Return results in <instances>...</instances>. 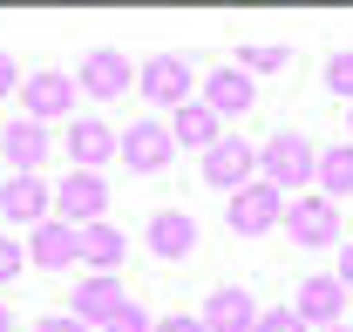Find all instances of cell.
Masks as SVG:
<instances>
[{"label": "cell", "instance_id": "1", "mask_svg": "<svg viewBox=\"0 0 353 332\" xmlns=\"http://www.w3.org/2000/svg\"><path fill=\"white\" fill-rule=\"evenodd\" d=\"M259 176L285 197V190H299V183H312V176H319V149H312L299 129H279V136L259 149Z\"/></svg>", "mask_w": 353, "mask_h": 332}, {"label": "cell", "instance_id": "3", "mask_svg": "<svg viewBox=\"0 0 353 332\" xmlns=\"http://www.w3.org/2000/svg\"><path fill=\"white\" fill-rule=\"evenodd\" d=\"M204 183L224 190V197H238L245 183H259V149H252L245 136H218V143L204 149Z\"/></svg>", "mask_w": 353, "mask_h": 332}, {"label": "cell", "instance_id": "18", "mask_svg": "<svg viewBox=\"0 0 353 332\" xmlns=\"http://www.w3.org/2000/svg\"><path fill=\"white\" fill-rule=\"evenodd\" d=\"M116 143H123V136L109 123H95V116H75V123H68V156H75V169H102L116 156Z\"/></svg>", "mask_w": 353, "mask_h": 332}, {"label": "cell", "instance_id": "33", "mask_svg": "<svg viewBox=\"0 0 353 332\" xmlns=\"http://www.w3.org/2000/svg\"><path fill=\"white\" fill-rule=\"evenodd\" d=\"M0 136H7V123H0Z\"/></svg>", "mask_w": 353, "mask_h": 332}, {"label": "cell", "instance_id": "24", "mask_svg": "<svg viewBox=\"0 0 353 332\" xmlns=\"http://www.w3.org/2000/svg\"><path fill=\"white\" fill-rule=\"evenodd\" d=\"M252 332H306V319L292 312V305H272V312H259V326Z\"/></svg>", "mask_w": 353, "mask_h": 332}, {"label": "cell", "instance_id": "25", "mask_svg": "<svg viewBox=\"0 0 353 332\" xmlns=\"http://www.w3.org/2000/svg\"><path fill=\"white\" fill-rule=\"evenodd\" d=\"M150 326H157V319H150V312H143L136 298H123V312H116V319H109L102 332H150Z\"/></svg>", "mask_w": 353, "mask_h": 332}, {"label": "cell", "instance_id": "34", "mask_svg": "<svg viewBox=\"0 0 353 332\" xmlns=\"http://www.w3.org/2000/svg\"><path fill=\"white\" fill-rule=\"evenodd\" d=\"M347 129H353V123H347Z\"/></svg>", "mask_w": 353, "mask_h": 332}, {"label": "cell", "instance_id": "19", "mask_svg": "<svg viewBox=\"0 0 353 332\" xmlns=\"http://www.w3.org/2000/svg\"><path fill=\"white\" fill-rule=\"evenodd\" d=\"M130 258V238L102 217V224H82V264L88 271H102V278H116V264Z\"/></svg>", "mask_w": 353, "mask_h": 332}, {"label": "cell", "instance_id": "5", "mask_svg": "<svg viewBox=\"0 0 353 332\" xmlns=\"http://www.w3.org/2000/svg\"><path fill=\"white\" fill-rule=\"evenodd\" d=\"M102 210H109V176H95V169H75V176H61L54 183V217L61 224H102Z\"/></svg>", "mask_w": 353, "mask_h": 332}, {"label": "cell", "instance_id": "20", "mask_svg": "<svg viewBox=\"0 0 353 332\" xmlns=\"http://www.w3.org/2000/svg\"><path fill=\"white\" fill-rule=\"evenodd\" d=\"M218 136H224V123L204 109V102H183V109H176V123H170V143H176V149H211Z\"/></svg>", "mask_w": 353, "mask_h": 332}, {"label": "cell", "instance_id": "15", "mask_svg": "<svg viewBox=\"0 0 353 332\" xmlns=\"http://www.w3.org/2000/svg\"><path fill=\"white\" fill-rule=\"evenodd\" d=\"M48 149H54V129H41V123H7V136H0V156L14 163V176H34V169L48 163Z\"/></svg>", "mask_w": 353, "mask_h": 332}, {"label": "cell", "instance_id": "32", "mask_svg": "<svg viewBox=\"0 0 353 332\" xmlns=\"http://www.w3.org/2000/svg\"><path fill=\"white\" fill-rule=\"evenodd\" d=\"M326 332H353V326H347V319H340V326H326Z\"/></svg>", "mask_w": 353, "mask_h": 332}, {"label": "cell", "instance_id": "4", "mask_svg": "<svg viewBox=\"0 0 353 332\" xmlns=\"http://www.w3.org/2000/svg\"><path fill=\"white\" fill-rule=\"evenodd\" d=\"M224 224H231V231H238V238H259V231H279V224H285V197H279V190H272V183H245V190H238V197H224Z\"/></svg>", "mask_w": 353, "mask_h": 332}, {"label": "cell", "instance_id": "29", "mask_svg": "<svg viewBox=\"0 0 353 332\" xmlns=\"http://www.w3.org/2000/svg\"><path fill=\"white\" fill-rule=\"evenodd\" d=\"M21 88V68H14V54H0V95H14Z\"/></svg>", "mask_w": 353, "mask_h": 332}, {"label": "cell", "instance_id": "11", "mask_svg": "<svg viewBox=\"0 0 353 332\" xmlns=\"http://www.w3.org/2000/svg\"><path fill=\"white\" fill-rule=\"evenodd\" d=\"M28 264H41V271H68V264H82V231L61 224V217L34 224V231H28Z\"/></svg>", "mask_w": 353, "mask_h": 332}, {"label": "cell", "instance_id": "10", "mask_svg": "<svg viewBox=\"0 0 353 332\" xmlns=\"http://www.w3.org/2000/svg\"><path fill=\"white\" fill-rule=\"evenodd\" d=\"M0 217L21 224V231H34V224L54 217V190H48L41 176H7V183H0Z\"/></svg>", "mask_w": 353, "mask_h": 332}, {"label": "cell", "instance_id": "17", "mask_svg": "<svg viewBox=\"0 0 353 332\" xmlns=\"http://www.w3.org/2000/svg\"><path fill=\"white\" fill-rule=\"evenodd\" d=\"M150 251H157L163 264L190 258V251H197V217H190V210H157V217H150Z\"/></svg>", "mask_w": 353, "mask_h": 332}, {"label": "cell", "instance_id": "23", "mask_svg": "<svg viewBox=\"0 0 353 332\" xmlns=\"http://www.w3.org/2000/svg\"><path fill=\"white\" fill-rule=\"evenodd\" d=\"M326 95H347V102H353V48L326 61Z\"/></svg>", "mask_w": 353, "mask_h": 332}, {"label": "cell", "instance_id": "13", "mask_svg": "<svg viewBox=\"0 0 353 332\" xmlns=\"http://www.w3.org/2000/svg\"><path fill=\"white\" fill-rule=\"evenodd\" d=\"M116 312H123V285H116V278H102V271H88L82 285H75V298H68V319H82L88 332H102Z\"/></svg>", "mask_w": 353, "mask_h": 332}, {"label": "cell", "instance_id": "2", "mask_svg": "<svg viewBox=\"0 0 353 332\" xmlns=\"http://www.w3.org/2000/svg\"><path fill=\"white\" fill-rule=\"evenodd\" d=\"M75 102H82V88L75 75H61V68H34V75H21V109H28V123H75Z\"/></svg>", "mask_w": 353, "mask_h": 332}, {"label": "cell", "instance_id": "6", "mask_svg": "<svg viewBox=\"0 0 353 332\" xmlns=\"http://www.w3.org/2000/svg\"><path fill=\"white\" fill-rule=\"evenodd\" d=\"M116 156H123V169H136V176L170 169V163H176L170 123H130V129H123V143H116Z\"/></svg>", "mask_w": 353, "mask_h": 332}, {"label": "cell", "instance_id": "27", "mask_svg": "<svg viewBox=\"0 0 353 332\" xmlns=\"http://www.w3.org/2000/svg\"><path fill=\"white\" fill-rule=\"evenodd\" d=\"M150 332H204V319L197 312H170V319H157Z\"/></svg>", "mask_w": 353, "mask_h": 332}, {"label": "cell", "instance_id": "21", "mask_svg": "<svg viewBox=\"0 0 353 332\" xmlns=\"http://www.w3.org/2000/svg\"><path fill=\"white\" fill-rule=\"evenodd\" d=\"M319 197L326 204H340V197H353V143H333V149H319Z\"/></svg>", "mask_w": 353, "mask_h": 332}, {"label": "cell", "instance_id": "30", "mask_svg": "<svg viewBox=\"0 0 353 332\" xmlns=\"http://www.w3.org/2000/svg\"><path fill=\"white\" fill-rule=\"evenodd\" d=\"M333 278H340V285L353 291V245H340V271H333Z\"/></svg>", "mask_w": 353, "mask_h": 332}, {"label": "cell", "instance_id": "31", "mask_svg": "<svg viewBox=\"0 0 353 332\" xmlns=\"http://www.w3.org/2000/svg\"><path fill=\"white\" fill-rule=\"evenodd\" d=\"M0 332H14V312H7V305H0Z\"/></svg>", "mask_w": 353, "mask_h": 332}, {"label": "cell", "instance_id": "16", "mask_svg": "<svg viewBox=\"0 0 353 332\" xmlns=\"http://www.w3.org/2000/svg\"><path fill=\"white\" fill-rule=\"evenodd\" d=\"M252 95H259V82H252V75H245L238 61L204 75V109H211L218 123H224V116H245V109H252Z\"/></svg>", "mask_w": 353, "mask_h": 332}, {"label": "cell", "instance_id": "12", "mask_svg": "<svg viewBox=\"0 0 353 332\" xmlns=\"http://www.w3.org/2000/svg\"><path fill=\"white\" fill-rule=\"evenodd\" d=\"M130 82H136V75H130V61H123L116 48H88V54H82V75H75V88H82V95H95V102H116Z\"/></svg>", "mask_w": 353, "mask_h": 332}, {"label": "cell", "instance_id": "14", "mask_svg": "<svg viewBox=\"0 0 353 332\" xmlns=\"http://www.w3.org/2000/svg\"><path fill=\"white\" fill-rule=\"evenodd\" d=\"M197 319H204V332H252L259 326V298H252L245 285H218L211 298H204Z\"/></svg>", "mask_w": 353, "mask_h": 332}, {"label": "cell", "instance_id": "7", "mask_svg": "<svg viewBox=\"0 0 353 332\" xmlns=\"http://www.w3.org/2000/svg\"><path fill=\"white\" fill-rule=\"evenodd\" d=\"M136 88L157 102V109H183L190 102V88H197V68L183 61V54H157V61H143V75H136Z\"/></svg>", "mask_w": 353, "mask_h": 332}, {"label": "cell", "instance_id": "8", "mask_svg": "<svg viewBox=\"0 0 353 332\" xmlns=\"http://www.w3.org/2000/svg\"><path fill=\"white\" fill-rule=\"evenodd\" d=\"M347 298L353 291L333 278V271H312V278H299V298H292V312L306 319V332H326V326H340L347 319Z\"/></svg>", "mask_w": 353, "mask_h": 332}, {"label": "cell", "instance_id": "22", "mask_svg": "<svg viewBox=\"0 0 353 332\" xmlns=\"http://www.w3.org/2000/svg\"><path fill=\"white\" fill-rule=\"evenodd\" d=\"M231 61H238L245 75H279V68H292V48L285 41H245Z\"/></svg>", "mask_w": 353, "mask_h": 332}, {"label": "cell", "instance_id": "28", "mask_svg": "<svg viewBox=\"0 0 353 332\" xmlns=\"http://www.w3.org/2000/svg\"><path fill=\"white\" fill-rule=\"evenodd\" d=\"M34 332H88V326L68 319V312H48V319H34Z\"/></svg>", "mask_w": 353, "mask_h": 332}, {"label": "cell", "instance_id": "26", "mask_svg": "<svg viewBox=\"0 0 353 332\" xmlns=\"http://www.w3.org/2000/svg\"><path fill=\"white\" fill-rule=\"evenodd\" d=\"M28 271V245H14V238H0V285H14Z\"/></svg>", "mask_w": 353, "mask_h": 332}, {"label": "cell", "instance_id": "9", "mask_svg": "<svg viewBox=\"0 0 353 332\" xmlns=\"http://www.w3.org/2000/svg\"><path fill=\"white\" fill-rule=\"evenodd\" d=\"M285 231H292V245L326 251L340 238V204H326V197H292V204H285Z\"/></svg>", "mask_w": 353, "mask_h": 332}]
</instances>
